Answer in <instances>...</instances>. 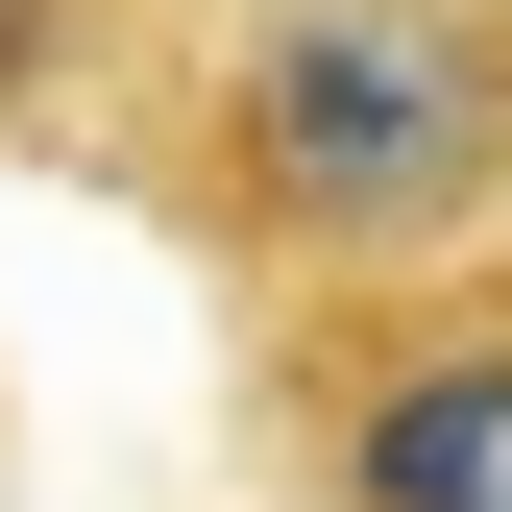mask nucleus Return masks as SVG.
Instances as JSON below:
<instances>
[{
	"label": "nucleus",
	"instance_id": "nucleus-2",
	"mask_svg": "<svg viewBox=\"0 0 512 512\" xmlns=\"http://www.w3.org/2000/svg\"><path fill=\"white\" fill-rule=\"evenodd\" d=\"M269 439L317 512H512V244L269 293Z\"/></svg>",
	"mask_w": 512,
	"mask_h": 512
},
{
	"label": "nucleus",
	"instance_id": "nucleus-3",
	"mask_svg": "<svg viewBox=\"0 0 512 512\" xmlns=\"http://www.w3.org/2000/svg\"><path fill=\"white\" fill-rule=\"evenodd\" d=\"M147 49H171V0H0V147L25 122H98Z\"/></svg>",
	"mask_w": 512,
	"mask_h": 512
},
{
	"label": "nucleus",
	"instance_id": "nucleus-1",
	"mask_svg": "<svg viewBox=\"0 0 512 512\" xmlns=\"http://www.w3.org/2000/svg\"><path fill=\"white\" fill-rule=\"evenodd\" d=\"M122 171L220 293L512 244V0H220L122 74Z\"/></svg>",
	"mask_w": 512,
	"mask_h": 512
}]
</instances>
